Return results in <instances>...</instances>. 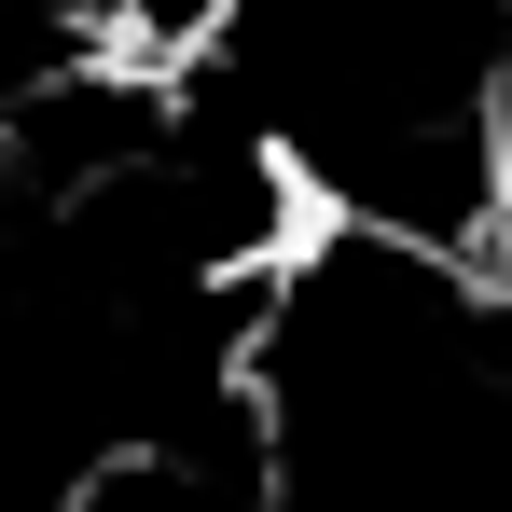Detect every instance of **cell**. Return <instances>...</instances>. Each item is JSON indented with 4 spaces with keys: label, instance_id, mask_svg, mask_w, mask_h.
<instances>
[{
    "label": "cell",
    "instance_id": "cell-1",
    "mask_svg": "<svg viewBox=\"0 0 512 512\" xmlns=\"http://www.w3.org/2000/svg\"><path fill=\"white\" fill-rule=\"evenodd\" d=\"M236 42V0H97V56L111 70H139V84H194L208 56Z\"/></svg>",
    "mask_w": 512,
    "mask_h": 512
}]
</instances>
